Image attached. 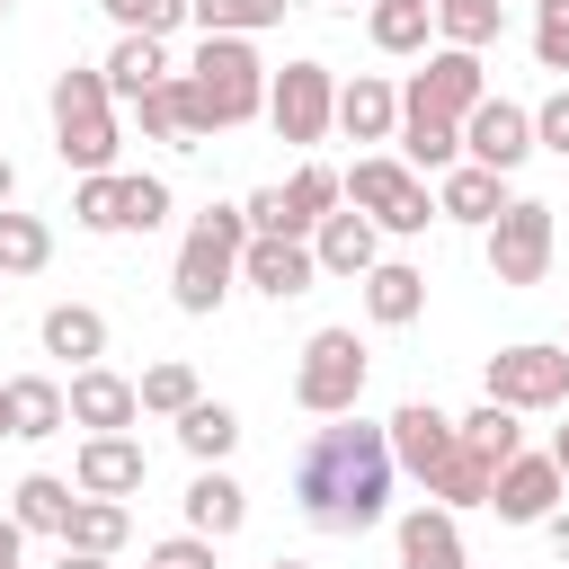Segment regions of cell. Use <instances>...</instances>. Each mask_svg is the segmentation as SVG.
<instances>
[{"mask_svg":"<svg viewBox=\"0 0 569 569\" xmlns=\"http://www.w3.org/2000/svg\"><path fill=\"white\" fill-rule=\"evenodd\" d=\"M293 507H302V525H320V533H365V525H382V507H391V436L365 427L356 409L329 418V427H311V445L293 453Z\"/></svg>","mask_w":569,"mask_h":569,"instance_id":"cell-1","label":"cell"},{"mask_svg":"<svg viewBox=\"0 0 569 569\" xmlns=\"http://www.w3.org/2000/svg\"><path fill=\"white\" fill-rule=\"evenodd\" d=\"M240 240H249V213H240V204H204V213H196V231H187V249H178V276H169V302H178L187 320L222 311V293L240 284Z\"/></svg>","mask_w":569,"mask_h":569,"instance_id":"cell-2","label":"cell"},{"mask_svg":"<svg viewBox=\"0 0 569 569\" xmlns=\"http://www.w3.org/2000/svg\"><path fill=\"white\" fill-rule=\"evenodd\" d=\"M187 80H196V107H204V124H213V133H231V124L267 116V62L249 53V36H204V44H196V62H187Z\"/></svg>","mask_w":569,"mask_h":569,"instance_id":"cell-3","label":"cell"},{"mask_svg":"<svg viewBox=\"0 0 569 569\" xmlns=\"http://www.w3.org/2000/svg\"><path fill=\"white\" fill-rule=\"evenodd\" d=\"M116 98H107V71H62L53 80V151H62V169H80V178H98V169H116Z\"/></svg>","mask_w":569,"mask_h":569,"instance_id":"cell-4","label":"cell"},{"mask_svg":"<svg viewBox=\"0 0 569 569\" xmlns=\"http://www.w3.org/2000/svg\"><path fill=\"white\" fill-rule=\"evenodd\" d=\"M365 400V338L356 329H311L302 365H293V409L311 418H347Z\"/></svg>","mask_w":569,"mask_h":569,"instance_id":"cell-5","label":"cell"},{"mask_svg":"<svg viewBox=\"0 0 569 569\" xmlns=\"http://www.w3.org/2000/svg\"><path fill=\"white\" fill-rule=\"evenodd\" d=\"M338 196H347L356 213H373V231H400V240L436 222V196H427V178H418L409 160H382V151H373V160H356V169L338 178Z\"/></svg>","mask_w":569,"mask_h":569,"instance_id":"cell-6","label":"cell"},{"mask_svg":"<svg viewBox=\"0 0 569 569\" xmlns=\"http://www.w3.org/2000/svg\"><path fill=\"white\" fill-rule=\"evenodd\" d=\"M551 267V204L542 196H507L489 213V276L498 284H542Z\"/></svg>","mask_w":569,"mask_h":569,"instance_id":"cell-7","label":"cell"},{"mask_svg":"<svg viewBox=\"0 0 569 569\" xmlns=\"http://www.w3.org/2000/svg\"><path fill=\"white\" fill-rule=\"evenodd\" d=\"M267 124H276V142H320V133L338 124V80H329V62H284V71L267 80Z\"/></svg>","mask_w":569,"mask_h":569,"instance_id":"cell-8","label":"cell"},{"mask_svg":"<svg viewBox=\"0 0 569 569\" xmlns=\"http://www.w3.org/2000/svg\"><path fill=\"white\" fill-rule=\"evenodd\" d=\"M240 213H249V231H284V240H311V231H320V213H338V169L302 160L284 187H258Z\"/></svg>","mask_w":569,"mask_h":569,"instance_id":"cell-9","label":"cell"},{"mask_svg":"<svg viewBox=\"0 0 569 569\" xmlns=\"http://www.w3.org/2000/svg\"><path fill=\"white\" fill-rule=\"evenodd\" d=\"M489 400L498 409H560L569 400V347H507L489 356Z\"/></svg>","mask_w":569,"mask_h":569,"instance_id":"cell-10","label":"cell"},{"mask_svg":"<svg viewBox=\"0 0 569 569\" xmlns=\"http://www.w3.org/2000/svg\"><path fill=\"white\" fill-rule=\"evenodd\" d=\"M480 98H489V80H480V53H462V44H436V53H427V71L400 89V107L445 116V124H462Z\"/></svg>","mask_w":569,"mask_h":569,"instance_id":"cell-11","label":"cell"},{"mask_svg":"<svg viewBox=\"0 0 569 569\" xmlns=\"http://www.w3.org/2000/svg\"><path fill=\"white\" fill-rule=\"evenodd\" d=\"M382 436H391V471H409V480H445V462H453V418L436 409V400H400L391 418H382Z\"/></svg>","mask_w":569,"mask_h":569,"instance_id":"cell-12","label":"cell"},{"mask_svg":"<svg viewBox=\"0 0 569 569\" xmlns=\"http://www.w3.org/2000/svg\"><path fill=\"white\" fill-rule=\"evenodd\" d=\"M462 160H480V169H525L533 160V116L525 107H507V98H480L471 116H462Z\"/></svg>","mask_w":569,"mask_h":569,"instance_id":"cell-13","label":"cell"},{"mask_svg":"<svg viewBox=\"0 0 569 569\" xmlns=\"http://www.w3.org/2000/svg\"><path fill=\"white\" fill-rule=\"evenodd\" d=\"M311 276H320L311 240H284V231H249V240H240V284H258L267 302H293V293H311Z\"/></svg>","mask_w":569,"mask_h":569,"instance_id":"cell-14","label":"cell"},{"mask_svg":"<svg viewBox=\"0 0 569 569\" xmlns=\"http://www.w3.org/2000/svg\"><path fill=\"white\" fill-rule=\"evenodd\" d=\"M133 116H142V133L151 142H169V151H204V107H196V80L187 71H169V80H151L142 98H133Z\"/></svg>","mask_w":569,"mask_h":569,"instance_id":"cell-15","label":"cell"},{"mask_svg":"<svg viewBox=\"0 0 569 569\" xmlns=\"http://www.w3.org/2000/svg\"><path fill=\"white\" fill-rule=\"evenodd\" d=\"M142 480H151V453H142L124 427H116V436H89L80 462H71V489H80V498H133Z\"/></svg>","mask_w":569,"mask_h":569,"instance_id":"cell-16","label":"cell"},{"mask_svg":"<svg viewBox=\"0 0 569 569\" xmlns=\"http://www.w3.org/2000/svg\"><path fill=\"white\" fill-rule=\"evenodd\" d=\"M560 462L551 453H516V462H498V480H489V507L507 516V525H542L551 507H560Z\"/></svg>","mask_w":569,"mask_h":569,"instance_id":"cell-17","label":"cell"},{"mask_svg":"<svg viewBox=\"0 0 569 569\" xmlns=\"http://www.w3.org/2000/svg\"><path fill=\"white\" fill-rule=\"evenodd\" d=\"M62 418H71V427H89V436H116V427H133V418H142V400H133V382H124V373L80 365V373H71V391H62Z\"/></svg>","mask_w":569,"mask_h":569,"instance_id":"cell-18","label":"cell"},{"mask_svg":"<svg viewBox=\"0 0 569 569\" xmlns=\"http://www.w3.org/2000/svg\"><path fill=\"white\" fill-rule=\"evenodd\" d=\"M249 525V489L222 471V462H204L196 480H187V533H204V542H231Z\"/></svg>","mask_w":569,"mask_h":569,"instance_id":"cell-19","label":"cell"},{"mask_svg":"<svg viewBox=\"0 0 569 569\" xmlns=\"http://www.w3.org/2000/svg\"><path fill=\"white\" fill-rule=\"evenodd\" d=\"M311 258H320V276H365V267L382 258V231H373V213H320V231H311Z\"/></svg>","mask_w":569,"mask_h":569,"instance_id":"cell-20","label":"cell"},{"mask_svg":"<svg viewBox=\"0 0 569 569\" xmlns=\"http://www.w3.org/2000/svg\"><path fill=\"white\" fill-rule=\"evenodd\" d=\"M400 569H471L453 507H409V516H400Z\"/></svg>","mask_w":569,"mask_h":569,"instance_id":"cell-21","label":"cell"},{"mask_svg":"<svg viewBox=\"0 0 569 569\" xmlns=\"http://www.w3.org/2000/svg\"><path fill=\"white\" fill-rule=\"evenodd\" d=\"M365 311H373L382 329H409V320L427 311V276H418L409 258H373V267H365Z\"/></svg>","mask_w":569,"mask_h":569,"instance_id":"cell-22","label":"cell"},{"mask_svg":"<svg viewBox=\"0 0 569 569\" xmlns=\"http://www.w3.org/2000/svg\"><path fill=\"white\" fill-rule=\"evenodd\" d=\"M338 124H347L356 142H391V124H400V89L373 80V71H356V80L338 89Z\"/></svg>","mask_w":569,"mask_h":569,"instance_id":"cell-23","label":"cell"},{"mask_svg":"<svg viewBox=\"0 0 569 569\" xmlns=\"http://www.w3.org/2000/svg\"><path fill=\"white\" fill-rule=\"evenodd\" d=\"M98 71H107V98L133 107L151 80H169V53H160V36H116V53H107Z\"/></svg>","mask_w":569,"mask_h":569,"instance_id":"cell-24","label":"cell"},{"mask_svg":"<svg viewBox=\"0 0 569 569\" xmlns=\"http://www.w3.org/2000/svg\"><path fill=\"white\" fill-rule=\"evenodd\" d=\"M498 204H507V178L480 169V160H453L445 187H436V213H453V222H489Z\"/></svg>","mask_w":569,"mask_h":569,"instance_id":"cell-25","label":"cell"},{"mask_svg":"<svg viewBox=\"0 0 569 569\" xmlns=\"http://www.w3.org/2000/svg\"><path fill=\"white\" fill-rule=\"evenodd\" d=\"M44 356L98 365V356H107V311H89V302H53V311H44Z\"/></svg>","mask_w":569,"mask_h":569,"instance_id":"cell-26","label":"cell"},{"mask_svg":"<svg viewBox=\"0 0 569 569\" xmlns=\"http://www.w3.org/2000/svg\"><path fill=\"white\" fill-rule=\"evenodd\" d=\"M453 436H462V453H471V462H489V471L525 453V427H516V409H498V400H480L471 418H453Z\"/></svg>","mask_w":569,"mask_h":569,"instance_id":"cell-27","label":"cell"},{"mask_svg":"<svg viewBox=\"0 0 569 569\" xmlns=\"http://www.w3.org/2000/svg\"><path fill=\"white\" fill-rule=\"evenodd\" d=\"M400 160L409 169H453L462 160V124H445V116H418V107H400Z\"/></svg>","mask_w":569,"mask_h":569,"instance_id":"cell-28","label":"cell"},{"mask_svg":"<svg viewBox=\"0 0 569 569\" xmlns=\"http://www.w3.org/2000/svg\"><path fill=\"white\" fill-rule=\"evenodd\" d=\"M124 533H133V516H124V498H71V525H62V542L71 551H124Z\"/></svg>","mask_w":569,"mask_h":569,"instance_id":"cell-29","label":"cell"},{"mask_svg":"<svg viewBox=\"0 0 569 569\" xmlns=\"http://www.w3.org/2000/svg\"><path fill=\"white\" fill-rule=\"evenodd\" d=\"M9 436H62V382H44V373H18L9 382Z\"/></svg>","mask_w":569,"mask_h":569,"instance_id":"cell-30","label":"cell"},{"mask_svg":"<svg viewBox=\"0 0 569 569\" xmlns=\"http://www.w3.org/2000/svg\"><path fill=\"white\" fill-rule=\"evenodd\" d=\"M178 445H187L196 462H222V453L240 445V418H231L222 400H204V391H196V400L178 409Z\"/></svg>","mask_w":569,"mask_h":569,"instance_id":"cell-31","label":"cell"},{"mask_svg":"<svg viewBox=\"0 0 569 569\" xmlns=\"http://www.w3.org/2000/svg\"><path fill=\"white\" fill-rule=\"evenodd\" d=\"M71 498H80L71 480H53V471H27L9 516H18V533H62V525H71Z\"/></svg>","mask_w":569,"mask_h":569,"instance_id":"cell-32","label":"cell"},{"mask_svg":"<svg viewBox=\"0 0 569 569\" xmlns=\"http://www.w3.org/2000/svg\"><path fill=\"white\" fill-rule=\"evenodd\" d=\"M427 27H436V0H373V18H365V36L382 53H418Z\"/></svg>","mask_w":569,"mask_h":569,"instance_id":"cell-33","label":"cell"},{"mask_svg":"<svg viewBox=\"0 0 569 569\" xmlns=\"http://www.w3.org/2000/svg\"><path fill=\"white\" fill-rule=\"evenodd\" d=\"M293 0H187V18L204 36H258V27H284Z\"/></svg>","mask_w":569,"mask_h":569,"instance_id":"cell-34","label":"cell"},{"mask_svg":"<svg viewBox=\"0 0 569 569\" xmlns=\"http://www.w3.org/2000/svg\"><path fill=\"white\" fill-rule=\"evenodd\" d=\"M436 27H445V44H462V53H480V44H498V27H507V9H498V0H436Z\"/></svg>","mask_w":569,"mask_h":569,"instance_id":"cell-35","label":"cell"},{"mask_svg":"<svg viewBox=\"0 0 569 569\" xmlns=\"http://www.w3.org/2000/svg\"><path fill=\"white\" fill-rule=\"evenodd\" d=\"M44 258H53V231H44L36 213H9V204H0V276H36Z\"/></svg>","mask_w":569,"mask_h":569,"instance_id":"cell-36","label":"cell"},{"mask_svg":"<svg viewBox=\"0 0 569 569\" xmlns=\"http://www.w3.org/2000/svg\"><path fill=\"white\" fill-rule=\"evenodd\" d=\"M71 222H80V231H124V178H116V169L80 178V187H71Z\"/></svg>","mask_w":569,"mask_h":569,"instance_id":"cell-37","label":"cell"},{"mask_svg":"<svg viewBox=\"0 0 569 569\" xmlns=\"http://www.w3.org/2000/svg\"><path fill=\"white\" fill-rule=\"evenodd\" d=\"M133 400H142L151 418H178V409L196 400V365H178V356H169V365H151V373L133 382Z\"/></svg>","mask_w":569,"mask_h":569,"instance_id":"cell-38","label":"cell"},{"mask_svg":"<svg viewBox=\"0 0 569 569\" xmlns=\"http://www.w3.org/2000/svg\"><path fill=\"white\" fill-rule=\"evenodd\" d=\"M107 18L124 36H169V27H187V0H107Z\"/></svg>","mask_w":569,"mask_h":569,"instance_id":"cell-39","label":"cell"},{"mask_svg":"<svg viewBox=\"0 0 569 569\" xmlns=\"http://www.w3.org/2000/svg\"><path fill=\"white\" fill-rule=\"evenodd\" d=\"M533 62L569 71V0H533Z\"/></svg>","mask_w":569,"mask_h":569,"instance_id":"cell-40","label":"cell"},{"mask_svg":"<svg viewBox=\"0 0 569 569\" xmlns=\"http://www.w3.org/2000/svg\"><path fill=\"white\" fill-rule=\"evenodd\" d=\"M169 222V178H124V231H160Z\"/></svg>","mask_w":569,"mask_h":569,"instance_id":"cell-41","label":"cell"},{"mask_svg":"<svg viewBox=\"0 0 569 569\" xmlns=\"http://www.w3.org/2000/svg\"><path fill=\"white\" fill-rule=\"evenodd\" d=\"M533 151H560V160H569V89H551V98L533 107Z\"/></svg>","mask_w":569,"mask_h":569,"instance_id":"cell-42","label":"cell"},{"mask_svg":"<svg viewBox=\"0 0 569 569\" xmlns=\"http://www.w3.org/2000/svg\"><path fill=\"white\" fill-rule=\"evenodd\" d=\"M53 569H107V551H71V542H62V560H53Z\"/></svg>","mask_w":569,"mask_h":569,"instance_id":"cell-43","label":"cell"},{"mask_svg":"<svg viewBox=\"0 0 569 569\" xmlns=\"http://www.w3.org/2000/svg\"><path fill=\"white\" fill-rule=\"evenodd\" d=\"M0 569H18V516L0 525Z\"/></svg>","mask_w":569,"mask_h":569,"instance_id":"cell-44","label":"cell"},{"mask_svg":"<svg viewBox=\"0 0 569 569\" xmlns=\"http://www.w3.org/2000/svg\"><path fill=\"white\" fill-rule=\"evenodd\" d=\"M551 462H560V480H569V427H560V436H551Z\"/></svg>","mask_w":569,"mask_h":569,"instance_id":"cell-45","label":"cell"},{"mask_svg":"<svg viewBox=\"0 0 569 569\" xmlns=\"http://www.w3.org/2000/svg\"><path fill=\"white\" fill-rule=\"evenodd\" d=\"M9 196H18V169H9V160H0V204H9Z\"/></svg>","mask_w":569,"mask_h":569,"instance_id":"cell-46","label":"cell"},{"mask_svg":"<svg viewBox=\"0 0 569 569\" xmlns=\"http://www.w3.org/2000/svg\"><path fill=\"white\" fill-rule=\"evenodd\" d=\"M267 569H311V560H293V551H276V560H267Z\"/></svg>","mask_w":569,"mask_h":569,"instance_id":"cell-47","label":"cell"},{"mask_svg":"<svg viewBox=\"0 0 569 569\" xmlns=\"http://www.w3.org/2000/svg\"><path fill=\"white\" fill-rule=\"evenodd\" d=\"M0 436H9V382H0Z\"/></svg>","mask_w":569,"mask_h":569,"instance_id":"cell-48","label":"cell"},{"mask_svg":"<svg viewBox=\"0 0 569 569\" xmlns=\"http://www.w3.org/2000/svg\"><path fill=\"white\" fill-rule=\"evenodd\" d=\"M142 569H169V560H142Z\"/></svg>","mask_w":569,"mask_h":569,"instance_id":"cell-49","label":"cell"},{"mask_svg":"<svg viewBox=\"0 0 569 569\" xmlns=\"http://www.w3.org/2000/svg\"><path fill=\"white\" fill-rule=\"evenodd\" d=\"M0 18H9V0H0Z\"/></svg>","mask_w":569,"mask_h":569,"instance_id":"cell-50","label":"cell"}]
</instances>
